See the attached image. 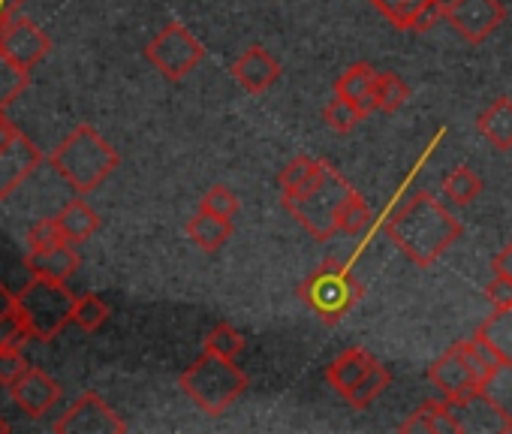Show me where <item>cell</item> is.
<instances>
[{
    "instance_id": "1",
    "label": "cell",
    "mask_w": 512,
    "mask_h": 434,
    "mask_svg": "<svg viewBox=\"0 0 512 434\" xmlns=\"http://www.w3.org/2000/svg\"><path fill=\"white\" fill-rule=\"evenodd\" d=\"M383 233L410 263L428 269L464 236V227L437 196L416 190L389 214Z\"/></svg>"
},
{
    "instance_id": "2",
    "label": "cell",
    "mask_w": 512,
    "mask_h": 434,
    "mask_svg": "<svg viewBox=\"0 0 512 434\" xmlns=\"http://www.w3.org/2000/svg\"><path fill=\"white\" fill-rule=\"evenodd\" d=\"M118 163V151L91 124H79L52 154L55 172L82 196L97 190L118 169Z\"/></svg>"
},
{
    "instance_id": "3",
    "label": "cell",
    "mask_w": 512,
    "mask_h": 434,
    "mask_svg": "<svg viewBox=\"0 0 512 434\" xmlns=\"http://www.w3.org/2000/svg\"><path fill=\"white\" fill-rule=\"evenodd\" d=\"M184 395L205 410L208 416H220L229 410L247 389V374L235 365V359L217 356V353H202L181 377H178Z\"/></svg>"
},
{
    "instance_id": "4",
    "label": "cell",
    "mask_w": 512,
    "mask_h": 434,
    "mask_svg": "<svg viewBox=\"0 0 512 434\" xmlns=\"http://www.w3.org/2000/svg\"><path fill=\"white\" fill-rule=\"evenodd\" d=\"M353 193L350 181L329 163L326 175L299 196H281L284 208L293 214L317 242H329L341 233V208Z\"/></svg>"
},
{
    "instance_id": "5",
    "label": "cell",
    "mask_w": 512,
    "mask_h": 434,
    "mask_svg": "<svg viewBox=\"0 0 512 434\" xmlns=\"http://www.w3.org/2000/svg\"><path fill=\"white\" fill-rule=\"evenodd\" d=\"M365 296L362 281L353 275V269L341 260H326L320 269H314L302 284H299V299L326 323L335 326L341 323L356 302Z\"/></svg>"
},
{
    "instance_id": "6",
    "label": "cell",
    "mask_w": 512,
    "mask_h": 434,
    "mask_svg": "<svg viewBox=\"0 0 512 434\" xmlns=\"http://www.w3.org/2000/svg\"><path fill=\"white\" fill-rule=\"evenodd\" d=\"M16 308L25 317V323L31 326L34 338L49 344L55 341L67 323H73V308H76V296L67 290V284H55V281H43L34 278L19 296H16Z\"/></svg>"
},
{
    "instance_id": "7",
    "label": "cell",
    "mask_w": 512,
    "mask_h": 434,
    "mask_svg": "<svg viewBox=\"0 0 512 434\" xmlns=\"http://www.w3.org/2000/svg\"><path fill=\"white\" fill-rule=\"evenodd\" d=\"M145 58L151 67H157L169 82H181L190 70H196L205 58V46L178 22L166 25L148 46Z\"/></svg>"
},
{
    "instance_id": "8",
    "label": "cell",
    "mask_w": 512,
    "mask_h": 434,
    "mask_svg": "<svg viewBox=\"0 0 512 434\" xmlns=\"http://www.w3.org/2000/svg\"><path fill=\"white\" fill-rule=\"evenodd\" d=\"M443 19L470 46L485 43L506 19L500 0H449L443 4Z\"/></svg>"
},
{
    "instance_id": "9",
    "label": "cell",
    "mask_w": 512,
    "mask_h": 434,
    "mask_svg": "<svg viewBox=\"0 0 512 434\" xmlns=\"http://www.w3.org/2000/svg\"><path fill=\"white\" fill-rule=\"evenodd\" d=\"M58 434H124L127 422L97 395V392H82L73 407L55 422Z\"/></svg>"
},
{
    "instance_id": "10",
    "label": "cell",
    "mask_w": 512,
    "mask_h": 434,
    "mask_svg": "<svg viewBox=\"0 0 512 434\" xmlns=\"http://www.w3.org/2000/svg\"><path fill=\"white\" fill-rule=\"evenodd\" d=\"M452 413H455V422H458V434H482V431H512V416L485 392V389H476L464 398H446Z\"/></svg>"
},
{
    "instance_id": "11",
    "label": "cell",
    "mask_w": 512,
    "mask_h": 434,
    "mask_svg": "<svg viewBox=\"0 0 512 434\" xmlns=\"http://www.w3.org/2000/svg\"><path fill=\"white\" fill-rule=\"evenodd\" d=\"M0 52H4L10 61H16L19 67H25L28 73L52 52V40L43 28H37L31 19L16 16L4 34H0Z\"/></svg>"
},
{
    "instance_id": "12",
    "label": "cell",
    "mask_w": 512,
    "mask_h": 434,
    "mask_svg": "<svg viewBox=\"0 0 512 434\" xmlns=\"http://www.w3.org/2000/svg\"><path fill=\"white\" fill-rule=\"evenodd\" d=\"M428 380L440 389L443 398H464L476 389H485L476 377V371L470 368L461 341L452 344L443 356H437L428 368Z\"/></svg>"
},
{
    "instance_id": "13",
    "label": "cell",
    "mask_w": 512,
    "mask_h": 434,
    "mask_svg": "<svg viewBox=\"0 0 512 434\" xmlns=\"http://www.w3.org/2000/svg\"><path fill=\"white\" fill-rule=\"evenodd\" d=\"M40 163H43L40 148L25 133H19L4 151H0V202H7L37 172Z\"/></svg>"
},
{
    "instance_id": "14",
    "label": "cell",
    "mask_w": 512,
    "mask_h": 434,
    "mask_svg": "<svg viewBox=\"0 0 512 434\" xmlns=\"http://www.w3.org/2000/svg\"><path fill=\"white\" fill-rule=\"evenodd\" d=\"M10 398L16 401V407L22 413H28L31 419L46 416L55 401L61 398V386L40 368H28L13 386H10Z\"/></svg>"
},
{
    "instance_id": "15",
    "label": "cell",
    "mask_w": 512,
    "mask_h": 434,
    "mask_svg": "<svg viewBox=\"0 0 512 434\" xmlns=\"http://www.w3.org/2000/svg\"><path fill=\"white\" fill-rule=\"evenodd\" d=\"M232 76H235V82H238L244 91H250V94H263V91H269V88L281 79V64H278V58H275L269 49H263V46H250V49H244V52L235 58Z\"/></svg>"
},
{
    "instance_id": "16",
    "label": "cell",
    "mask_w": 512,
    "mask_h": 434,
    "mask_svg": "<svg viewBox=\"0 0 512 434\" xmlns=\"http://www.w3.org/2000/svg\"><path fill=\"white\" fill-rule=\"evenodd\" d=\"M82 266V257L79 251L73 248V242H64L58 248H49V251H40V254H31L25 257V269L34 275V278H43V281H55V284H67Z\"/></svg>"
},
{
    "instance_id": "17",
    "label": "cell",
    "mask_w": 512,
    "mask_h": 434,
    "mask_svg": "<svg viewBox=\"0 0 512 434\" xmlns=\"http://www.w3.org/2000/svg\"><path fill=\"white\" fill-rule=\"evenodd\" d=\"M374 85H377V70L371 67V64H353V67H347L341 76H338V82H335V94L338 97H344V100H350L365 118L371 115V112H377L380 106H377V94H374Z\"/></svg>"
},
{
    "instance_id": "18",
    "label": "cell",
    "mask_w": 512,
    "mask_h": 434,
    "mask_svg": "<svg viewBox=\"0 0 512 434\" xmlns=\"http://www.w3.org/2000/svg\"><path fill=\"white\" fill-rule=\"evenodd\" d=\"M374 356L365 350V347H350V350H344L329 368H326V380H329V386L338 392V395H350L353 389H356V383L374 368Z\"/></svg>"
},
{
    "instance_id": "19",
    "label": "cell",
    "mask_w": 512,
    "mask_h": 434,
    "mask_svg": "<svg viewBox=\"0 0 512 434\" xmlns=\"http://www.w3.org/2000/svg\"><path fill=\"white\" fill-rule=\"evenodd\" d=\"M187 236H190V242H193L199 251L217 254V251L229 242V236H232V221H226V217H217V214L199 208V211L190 217V221H187Z\"/></svg>"
},
{
    "instance_id": "20",
    "label": "cell",
    "mask_w": 512,
    "mask_h": 434,
    "mask_svg": "<svg viewBox=\"0 0 512 434\" xmlns=\"http://www.w3.org/2000/svg\"><path fill=\"white\" fill-rule=\"evenodd\" d=\"M401 431H422V434H437V431H446V434H458V422H455V413L449 407V401H425L419 404L404 422H401Z\"/></svg>"
},
{
    "instance_id": "21",
    "label": "cell",
    "mask_w": 512,
    "mask_h": 434,
    "mask_svg": "<svg viewBox=\"0 0 512 434\" xmlns=\"http://www.w3.org/2000/svg\"><path fill=\"white\" fill-rule=\"evenodd\" d=\"M476 130L497 151H509L512 148V100L509 97H497L488 109H482L479 118H476Z\"/></svg>"
},
{
    "instance_id": "22",
    "label": "cell",
    "mask_w": 512,
    "mask_h": 434,
    "mask_svg": "<svg viewBox=\"0 0 512 434\" xmlns=\"http://www.w3.org/2000/svg\"><path fill=\"white\" fill-rule=\"evenodd\" d=\"M58 224H61L64 236H67V242L82 245V242H88L100 230V214L85 199H73V202H67L61 208Z\"/></svg>"
},
{
    "instance_id": "23",
    "label": "cell",
    "mask_w": 512,
    "mask_h": 434,
    "mask_svg": "<svg viewBox=\"0 0 512 434\" xmlns=\"http://www.w3.org/2000/svg\"><path fill=\"white\" fill-rule=\"evenodd\" d=\"M476 338H482L494 347L503 368H512V308H494V314H488L479 323Z\"/></svg>"
},
{
    "instance_id": "24",
    "label": "cell",
    "mask_w": 512,
    "mask_h": 434,
    "mask_svg": "<svg viewBox=\"0 0 512 434\" xmlns=\"http://www.w3.org/2000/svg\"><path fill=\"white\" fill-rule=\"evenodd\" d=\"M326 169H329L326 160L299 154V157H296L293 163H287V169L281 172V193H284V196H299V193H305L308 187H314V184L326 175Z\"/></svg>"
},
{
    "instance_id": "25",
    "label": "cell",
    "mask_w": 512,
    "mask_h": 434,
    "mask_svg": "<svg viewBox=\"0 0 512 434\" xmlns=\"http://www.w3.org/2000/svg\"><path fill=\"white\" fill-rule=\"evenodd\" d=\"M482 193V181L479 175L470 169V166H455L446 178H443V196L458 205V208H467L476 202V196Z\"/></svg>"
},
{
    "instance_id": "26",
    "label": "cell",
    "mask_w": 512,
    "mask_h": 434,
    "mask_svg": "<svg viewBox=\"0 0 512 434\" xmlns=\"http://www.w3.org/2000/svg\"><path fill=\"white\" fill-rule=\"evenodd\" d=\"M389 383H392V371L383 365V362H374V368L356 383V389L347 395V404L350 407H356V410H365V407H371L386 389H389Z\"/></svg>"
},
{
    "instance_id": "27",
    "label": "cell",
    "mask_w": 512,
    "mask_h": 434,
    "mask_svg": "<svg viewBox=\"0 0 512 434\" xmlns=\"http://www.w3.org/2000/svg\"><path fill=\"white\" fill-rule=\"evenodd\" d=\"M461 347H464V356H467L470 368L476 371L479 383L488 386V383L500 374V368H503V362H500V356L494 353V347H491L488 341L476 338V335H473L470 341H461Z\"/></svg>"
},
{
    "instance_id": "28",
    "label": "cell",
    "mask_w": 512,
    "mask_h": 434,
    "mask_svg": "<svg viewBox=\"0 0 512 434\" xmlns=\"http://www.w3.org/2000/svg\"><path fill=\"white\" fill-rule=\"evenodd\" d=\"M28 79H31V73L25 67H19L16 61H10L4 52H0V112L22 97V91L28 88Z\"/></svg>"
},
{
    "instance_id": "29",
    "label": "cell",
    "mask_w": 512,
    "mask_h": 434,
    "mask_svg": "<svg viewBox=\"0 0 512 434\" xmlns=\"http://www.w3.org/2000/svg\"><path fill=\"white\" fill-rule=\"evenodd\" d=\"M109 317H112V308H109L100 296H94V293L76 296L73 323H76L82 332H97V329H103Z\"/></svg>"
},
{
    "instance_id": "30",
    "label": "cell",
    "mask_w": 512,
    "mask_h": 434,
    "mask_svg": "<svg viewBox=\"0 0 512 434\" xmlns=\"http://www.w3.org/2000/svg\"><path fill=\"white\" fill-rule=\"evenodd\" d=\"M374 94H377V106H380V112L395 115V112L407 103L410 88H407V82H404L398 73H377Z\"/></svg>"
},
{
    "instance_id": "31",
    "label": "cell",
    "mask_w": 512,
    "mask_h": 434,
    "mask_svg": "<svg viewBox=\"0 0 512 434\" xmlns=\"http://www.w3.org/2000/svg\"><path fill=\"white\" fill-rule=\"evenodd\" d=\"M362 118H365V115H362L350 100H344V97H338V94H335V100L323 109V121H326L329 130L338 133V136H350V133L359 127Z\"/></svg>"
},
{
    "instance_id": "32",
    "label": "cell",
    "mask_w": 512,
    "mask_h": 434,
    "mask_svg": "<svg viewBox=\"0 0 512 434\" xmlns=\"http://www.w3.org/2000/svg\"><path fill=\"white\" fill-rule=\"evenodd\" d=\"M371 4L380 10V16H386L398 31H410L416 16L422 13V7L428 0H371Z\"/></svg>"
},
{
    "instance_id": "33",
    "label": "cell",
    "mask_w": 512,
    "mask_h": 434,
    "mask_svg": "<svg viewBox=\"0 0 512 434\" xmlns=\"http://www.w3.org/2000/svg\"><path fill=\"white\" fill-rule=\"evenodd\" d=\"M205 350L217 353V356H226V359H238L241 350H244V335L235 326H229V323H217L205 335Z\"/></svg>"
},
{
    "instance_id": "34",
    "label": "cell",
    "mask_w": 512,
    "mask_h": 434,
    "mask_svg": "<svg viewBox=\"0 0 512 434\" xmlns=\"http://www.w3.org/2000/svg\"><path fill=\"white\" fill-rule=\"evenodd\" d=\"M371 227V208L365 205V199L353 190L341 208V233L344 236H362Z\"/></svg>"
},
{
    "instance_id": "35",
    "label": "cell",
    "mask_w": 512,
    "mask_h": 434,
    "mask_svg": "<svg viewBox=\"0 0 512 434\" xmlns=\"http://www.w3.org/2000/svg\"><path fill=\"white\" fill-rule=\"evenodd\" d=\"M67 236L58 224V217H46V221H37L31 230H28V251L31 254H40V251H49V248H58L64 245Z\"/></svg>"
},
{
    "instance_id": "36",
    "label": "cell",
    "mask_w": 512,
    "mask_h": 434,
    "mask_svg": "<svg viewBox=\"0 0 512 434\" xmlns=\"http://www.w3.org/2000/svg\"><path fill=\"white\" fill-rule=\"evenodd\" d=\"M31 338H34V332L25 323V317L19 314V308L0 320V350H25V344Z\"/></svg>"
},
{
    "instance_id": "37",
    "label": "cell",
    "mask_w": 512,
    "mask_h": 434,
    "mask_svg": "<svg viewBox=\"0 0 512 434\" xmlns=\"http://www.w3.org/2000/svg\"><path fill=\"white\" fill-rule=\"evenodd\" d=\"M199 208H202V211H211V214H217V217H226V221H232V217L238 214V196H235L229 187L214 184V187L202 196Z\"/></svg>"
},
{
    "instance_id": "38",
    "label": "cell",
    "mask_w": 512,
    "mask_h": 434,
    "mask_svg": "<svg viewBox=\"0 0 512 434\" xmlns=\"http://www.w3.org/2000/svg\"><path fill=\"white\" fill-rule=\"evenodd\" d=\"M28 368L31 365L22 356V350H0V383H4V386H13Z\"/></svg>"
},
{
    "instance_id": "39",
    "label": "cell",
    "mask_w": 512,
    "mask_h": 434,
    "mask_svg": "<svg viewBox=\"0 0 512 434\" xmlns=\"http://www.w3.org/2000/svg\"><path fill=\"white\" fill-rule=\"evenodd\" d=\"M485 299H488L494 308H512V278L494 275V281L485 287Z\"/></svg>"
},
{
    "instance_id": "40",
    "label": "cell",
    "mask_w": 512,
    "mask_h": 434,
    "mask_svg": "<svg viewBox=\"0 0 512 434\" xmlns=\"http://www.w3.org/2000/svg\"><path fill=\"white\" fill-rule=\"evenodd\" d=\"M443 19V0H428V4L422 7V13L416 16V22H413V34H428L437 22Z\"/></svg>"
},
{
    "instance_id": "41",
    "label": "cell",
    "mask_w": 512,
    "mask_h": 434,
    "mask_svg": "<svg viewBox=\"0 0 512 434\" xmlns=\"http://www.w3.org/2000/svg\"><path fill=\"white\" fill-rule=\"evenodd\" d=\"M491 272L494 275H503V278H512V242L491 260Z\"/></svg>"
},
{
    "instance_id": "42",
    "label": "cell",
    "mask_w": 512,
    "mask_h": 434,
    "mask_svg": "<svg viewBox=\"0 0 512 434\" xmlns=\"http://www.w3.org/2000/svg\"><path fill=\"white\" fill-rule=\"evenodd\" d=\"M25 0H0V34H4V28L19 16Z\"/></svg>"
},
{
    "instance_id": "43",
    "label": "cell",
    "mask_w": 512,
    "mask_h": 434,
    "mask_svg": "<svg viewBox=\"0 0 512 434\" xmlns=\"http://www.w3.org/2000/svg\"><path fill=\"white\" fill-rule=\"evenodd\" d=\"M19 133H22V130H19L13 121H7V118H4V112H0V151H4V148L19 136Z\"/></svg>"
},
{
    "instance_id": "44",
    "label": "cell",
    "mask_w": 512,
    "mask_h": 434,
    "mask_svg": "<svg viewBox=\"0 0 512 434\" xmlns=\"http://www.w3.org/2000/svg\"><path fill=\"white\" fill-rule=\"evenodd\" d=\"M10 311H16V296L10 293V287L0 281V320H4Z\"/></svg>"
},
{
    "instance_id": "45",
    "label": "cell",
    "mask_w": 512,
    "mask_h": 434,
    "mask_svg": "<svg viewBox=\"0 0 512 434\" xmlns=\"http://www.w3.org/2000/svg\"><path fill=\"white\" fill-rule=\"evenodd\" d=\"M0 434H10V422L4 416H0Z\"/></svg>"
}]
</instances>
